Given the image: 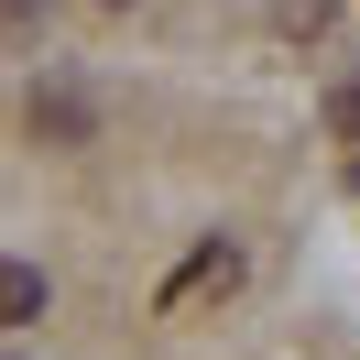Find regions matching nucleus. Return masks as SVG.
<instances>
[{
    "mask_svg": "<svg viewBox=\"0 0 360 360\" xmlns=\"http://www.w3.org/2000/svg\"><path fill=\"white\" fill-rule=\"evenodd\" d=\"M22 120H33V142H55V153H77V142L98 131V98L77 88V77H33V98H22Z\"/></svg>",
    "mask_w": 360,
    "mask_h": 360,
    "instance_id": "nucleus-1",
    "label": "nucleus"
},
{
    "mask_svg": "<svg viewBox=\"0 0 360 360\" xmlns=\"http://www.w3.org/2000/svg\"><path fill=\"white\" fill-rule=\"evenodd\" d=\"M229 284H240V251H229V240H207L197 262H186L175 284H164V316H197L207 295H229Z\"/></svg>",
    "mask_w": 360,
    "mask_h": 360,
    "instance_id": "nucleus-2",
    "label": "nucleus"
},
{
    "mask_svg": "<svg viewBox=\"0 0 360 360\" xmlns=\"http://www.w3.org/2000/svg\"><path fill=\"white\" fill-rule=\"evenodd\" d=\"M55 306V284H44V262H11L0 251V328H33V316Z\"/></svg>",
    "mask_w": 360,
    "mask_h": 360,
    "instance_id": "nucleus-3",
    "label": "nucleus"
},
{
    "mask_svg": "<svg viewBox=\"0 0 360 360\" xmlns=\"http://www.w3.org/2000/svg\"><path fill=\"white\" fill-rule=\"evenodd\" d=\"M328 11H338V0H273V22H284V33H328Z\"/></svg>",
    "mask_w": 360,
    "mask_h": 360,
    "instance_id": "nucleus-4",
    "label": "nucleus"
},
{
    "mask_svg": "<svg viewBox=\"0 0 360 360\" xmlns=\"http://www.w3.org/2000/svg\"><path fill=\"white\" fill-rule=\"evenodd\" d=\"M328 120H338V131L360 142V88H338V98H328Z\"/></svg>",
    "mask_w": 360,
    "mask_h": 360,
    "instance_id": "nucleus-5",
    "label": "nucleus"
}]
</instances>
